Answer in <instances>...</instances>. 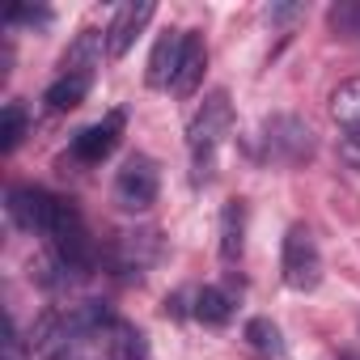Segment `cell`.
Segmentation results:
<instances>
[{"label": "cell", "instance_id": "8992f818", "mask_svg": "<svg viewBox=\"0 0 360 360\" xmlns=\"http://www.w3.org/2000/svg\"><path fill=\"white\" fill-rule=\"evenodd\" d=\"M56 208H60V195H51L43 187H13L9 191V217L26 233H39L43 238L47 225H51V217H56Z\"/></svg>", "mask_w": 360, "mask_h": 360}, {"label": "cell", "instance_id": "8fae6325", "mask_svg": "<svg viewBox=\"0 0 360 360\" xmlns=\"http://www.w3.org/2000/svg\"><path fill=\"white\" fill-rule=\"evenodd\" d=\"M242 250H246V204L229 200L221 212V259L233 263V259H242Z\"/></svg>", "mask_w": 360, "mask_h": 360}, {"label": "cell", "instance_id": "52a82bcc", "mask_svg": "<svg viewBox=\"0 0 360 360\" xmlns=\"http://www.w3.org/2000/svg\"><path fill=\"white\" fill-rule=\"evenodd\" d=\"M157 13L153 0H131V5H119L110 26H106V56L110 60H123L131 51V43L140 39V30L148 26V18Z\"/></svg>", "mask_w": 360, "mask_h": 360}, {"label": "cell", "instance_id": "5bb4252c", "mask_svg": "<svg viewBox=\"0 0 360 360\" xmlns=\"http://www.w3.org/2000/svg\"><path fill=\"white\" fill-rule=\"evenodd\" d=\"M98 47H102V34H98V30H81L77 43H72L68 56H64V72H94Z\"/></svg>", "mask_w": 360, "mask_h": 360}, {"label": "cell", "instance_id": "5b68a950", "mask_svg": "<svg viewBox=\"0 0 360 360\" xmlns=\"http://www.w3.org/2000/svg\"><path fill=\"white\" fill-rule=\"evenodd\" d=\"M123 123H127L123 110H110L106 119L81 127V131L72 136V161H81V165H102V161L119 148V140H123Z\"/></svg>", "mask_w": 360, "mask_h": 360}, {"label": "cell", "instance_id": "e0dca14e", "mask_svg": "<svg viewBox=\"0 0 360 360\" xmlns=\"http://www.w3.org/2000/svg\"><path fill=\"white\" fill-rule=\"evenodd\" d=\"M26 136V110L18 102L5 106V115H0V153H13Z\"/></svg>", "mask_w": 360, "mask_h": 360}, {"label": "cell", "instance_id": "30bf717a", "mask_svg": "<svg viewBox=\"0 0 360 360\" xmlns=\"http://www.w3.org/2000/svg\"><path fill=\"white\" fill-rule=\"evenodd\" d=\"M89 89H94V72H60V81L47 85L43 102H47V110L68 115V110H77L89 98Z\"/></svg>", "mask_w": 360, "mask_h": 360}, {"label": "cell", "instance_id": "4fadbf2b", "mask_svg": "<svg viewBox=\"0 0 360 360\" xmlns=\"http://www.w3.org/2000/svg\"><path fill=\"white\" fill-rule=\"evenodd\" d=\"M195 318H200V322H208V326H225V322L233 318V297H229L225 288L208 284V288L195 297Z\"/></svg>", "mask_w": 360, "mask_h": 360}, {"label": "cell", "instance_id": "6da1fadb", "mask_svg": "<svg viewBox=\"0 0 360 360\" xmlns=\"http://www.w3.org/2000/svg\"><path fill=\"white\" fill-rule=\"evenodd\" d=\"M233 131V106L225 89H212L204 98V106L195 110L191 127H187V148H191V165H195V183H208L217 169V148L225 144V136Z\"/></svg>", "mask_w": 360, "mask_h": 360}, {"label": "cell", "instance_id": "d6986e66", "mask_svg": "<svg viewBox=\"0 0 360 360\" xmlns=\"http://www.w3.org/2000/svg\"><path fill=\"white\" fill-rule=\"evenodd\" d=\"M343 153H347L352 161H360V127H356V131H343Z\"/></svg>", "mask_w": 360, "mask_h": 360}, {"label": "cell", "instance_id": "ba28073f", "mask_svg": "<svg viewBox=\"0 0 360 360\" xmlns=\"http://www.w3.org/2000/svg\"><path fill=\"white\" fill-rule=\"evenodd\" d=\"M183 43H187V30H165V34H157L153 51H148V68H144V85L148 89L174 85L178 64H183Z\"/></svg>", "mask_w": 360, "mask_h": 360}, {"label": "cell", "instance_id": "3957f363", "mask_svg": "<svg viewBox=\"0 0 360 360\" xmlns=\"http://www.w3.org/2000/svg\"><path fill=\"white\" fill-rule=\"evenodd\" d=\"M280 276L292 292H314L322 284V250L309 233V225H292L284 233V250H280Z\"/></svg>", "mask_w": 360, "mask_h": 360}, {"label": "cell", "instance_id": "9a60e30c", "mask_svg": "<svg viewBox=\"0 0 360 360\" xmlns=\"http://www.w3.org/2000/svg\"><path fill=\"white\" fill-rule=\"evenodd\" d=\"M102 339H106V347H110V360H144V335H140V330L115 322Z\"/></svg>", "mask_w": 360, "mask_h": 360}, {"label": "cell", "instance_id": "277c9868", "mask_svg": "<svg viewBox=\"0 0 360 360\" xmlns=\"http://www.w3.org/2000/svg\"><path fill=\"white\" fill-rule=\"evenodd\" d=\"M157 191H161L157 161L144 157V153H131L123 161V169L115 174V204L123 212H148L157 204Z\"/></svg>", "mask_w": 360, "mask_h": 360}, {"label": "cell", "instance_id": "7a4b0ae2", "mask_svg": "<svg viewBox=\"0 0 360 360\" xmlns=\"http://www.w3.org/2000/svg\"><path fill=\"white\" fill-rule=\"evenodd\" d=\"M43 242L51 246L56 263H60L64 271H72V276H89L94 263H98V246H94V238H89L81 212L72 208V200H60V208H56V217H51Z\"/></svg>", "mask_w": 360, "mask_h": 360}, {"label": "cell", "instance_id": "9c48e42d", "mask_svg": "<svg viewBox=\"0 0 360 360\" xmlns=\"http://www.w3.org/2000/svg\"><path fill=\"white\" fill-rule=\"evenodd\" d=\"M204 68H208V47H204V34L187 30V43H183V64H178V77H174V94L178 98H191L204 81Z\"/></svg>", "mask_w": 360, "mask_h": 360}, {"label": "cell", "instance_id": "ac0fdd59", "mask_svg": "<svg viewBox=\"0 0 360 360\" xmlns=\"http://www.w3.org/2000/svg\"><path fill=\"white\" fill-rule=\"evenodd\" d=\"M330 26L339 34H360V5H335L330 9Z\"/></svg>", "mask_w": 360, "mask_h": 360}, {"label": "cell", "instance_id": "2e32d148", "mask_svg": "<svg viewBox=\"0 0 360 360\" xmlns=\"http://www.w3.org/2000/svg\"><path fill=\"white\" fill-rule=\"evenodd\" d=\"M246 343H250L255 352H267V356H280V352H284L280 330H276L271 318H250V322H246Z\"/></svg>", "mask_w": 360, "mask_h": 360}, {"label": "cell", "instance_id": "7c38bea8", "mask_svg": "<svg viewBox=\"0 0 360 360\" xmlns=\"http://www.w3.org/2000/svg\"><path fill=\"white\" fill-rule=\"evenodd\" d=\"M330 115H335V123H339L343 131H356V127H360V77H347V81L335 85V94H330Z\"/></svg>", "mask_w": 360, "mask_h": 360}]
</instances>
